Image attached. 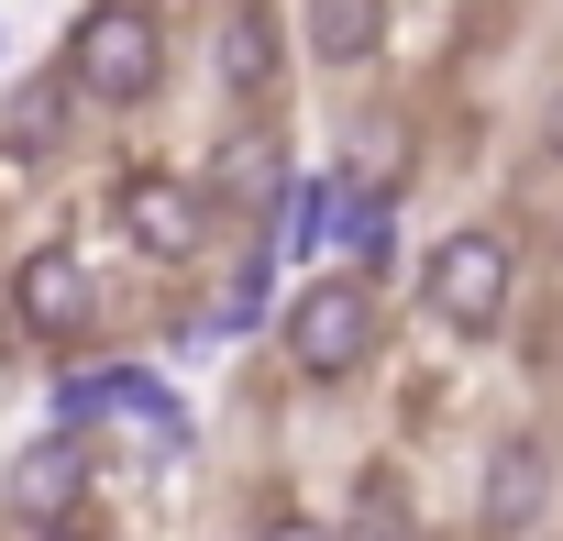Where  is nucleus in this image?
<instances>
[{"instance_id":"obj_1","label":"nucleus","mask_w":563,"mask_h":541,"mask_svg":"<svg viewBox=\"0 0 563 541\" xmlns=\"http://www.w3.org/2000/svg\"><path fill=\"white\" fill-rule=\"evenodd\" d=\"M387 277H365V265H343V277H299L288 299H276V354H288L299 387H343L376 365L387 343Z\"/></svg>"},{"instance_id":"obj_2","label":"nucleus","mask_w":563,"mask_h":541,"mask_svg":"<svg viewBox=\"0 0 563 541\" xmlns=\"http://www.w3.org/2000/svg\"><path fill=\"white\" fill-rule=\"evenodd\" d=\"M67 78L89 111H144L166 89V23L155 0H89L78 34H67Z\"/></svg>"},{"instance_id":"obj_3","label":"nucleus","mask_w":563,"mask_h":541,"mask_svg":"<svg viewBox=\"0 0 563 541\" xmlns=\"http://www.w3.org/2000/svg\"><path fill=\"white\" fill-rule=\"evenodd\" d=\"M519 299V232L508 221H453L431 254H420V310L442 332H497Z\"/></svg>"},{"instance_id":"obj_4","label":"nucleus","mask_w":563,"mask_h":541,"mask_svg":"<svg viewBox=\"0 0 563 541\" xmlns=\"http://www.w3.org/2000/svg\"><path fill=\"white\" fill-rule=\"evenodd\" d=\"M89 475H100V442L78 420H45L12 464H0V519L12 530H67L89 508Z\"/></svg>"},{"instance_id":"obj_5","label":"nucleus","mask_w":563,"mask_h":541,"mask_svg":"<svg viewBox=\"0 0 563 541\" xmlns=\"http://www.w3.org/2000/svg\"><path fill=\"white\" fill-rule=\"evenodd\" d=\"M56 420H78V431L144 420L155 442H188V409H177V387H166L155 365H67V376H56Z\"/></svg>"},{"instance_id":"obj_6","label":"nucleus","mask_w":563,"mask_h":541,"mask_svg":"<svg viewBox=\"0 0 563 541\" xmlns=\"http://www.w3.org/2000/svg\"><path fill=\"white\" fill-rule=\"evenodd\" d=\"M89 310H100V288H89L78 243H34V254L12 265V332H34V343H67Z\"/></svg>"},{"instance_id":"obj_7","label":"nucleus","mask_w":563,"mask_h":541,"mask_svg":"<svg viewBox=\"0 0 563 541\" xmlns=\"http://www.w3.org/2000/svg\"><path fill=\"white\" fill-rule=\"evenodd\" d=\"M122 232H133V254H155V265H199V254H210V199H199L188 177H122Z\"/></svg>"},{"instance_id":"obj_8","label":"nucleus","mask_w":563,"mask_h":541,"mask_svg":"<svg viewBox=\"0 0 563 541\" xmlns=\"http://www.w3.org/2000/svg\"><path fill=\"white\" fill-rule=\"evenodd\" d=\"M552 442L541 431H508L497 453H486V497H475V530H541V508H552Z\"/></svg>"},{"instance_id":"obj_9","label":"nucleus","mask_w":563,"mask_h":541,"mask_svg":"<svg viewBox=\"0 0 563 541\" xmlns=\"http://www.w3.org/2000/svg\"><path fill=\"white\" fill-rule=\"evenodd\" d=\"M210 78H221L232 100H265L276 78H288V34H276L265 0H232V12H221V34H210Z\"/></svg>"},{"instance_id":"obj_10","label":"nucleus","mask_w":563,"mask_h":541,"mask_svg":"<svg viewBox=\"0 0 563 541\" xmlns=\"http://www.w3.org/2000/svg\"><path fill=\"white\" fill-rule=\"evenodd\" d=\"M299 45H310V67H332V78L376 67V45H387V0H299Z\"/></svg>"},{"instance_id":"obj_11","label":"nucleus","mask_w":563,"mask_h":541,"mask_svg":"<svg viewBox=\"0 0 563 541\" xmlns=\"http://www.w3.org/2000/svg\"><path fill=\"white\" fill-rule=\"evenodd\" d=\"M343 519H354V530H420V508H409V475H398V464H365Z\"/></svg>"},{"instance_id":"obj_12","label":"nucleus","mask_w":563,"mask_h":541,"mask_svg":"<svg viewBox=\"0 0 563 541\" xmlns=\"http://www.w3.org/2000/svg\"><path fill=\"white\" fill-rule=\"evenodd\" d=\"M67 89H78V78H67V56H56V67H45V78L12 100V144H56V111H67Z\"/></svg>"},{"instance_id":"obj_13","label":"nucleus","mask_w":563,"mask_h":541,"mask_svg":"<svg viewBox=\"0 0 563 541\" xmlns=\"http://www.w3.org/2000/svg\"><path fill=\"white\" fill-rule=\"evenodd\" d=\"M541 155H552V166H563V89H552V100H541Z\"/></svg>"},{"instance_id":"obj_14","label":"nucleus","mask_w":563,"mask_h":541,"mask_svg":"<svg viewBox=\"0 0 563 541\" xmlns=\"http://www.w3.org/2000/svg\"><path fill=\"white\" fill-rule=\"evenodd\" d=\"M0 56H12V23H0Z\"/></svg>"}]
</instances>
